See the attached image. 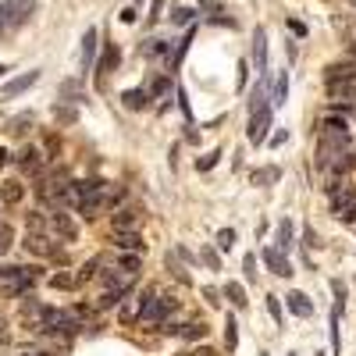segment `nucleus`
<instances>
[{
	"label": "nucleus",
	"instance_id": "72a5a7b5",
	"mask_svg": "<svg viewBox=\"0 0 356 356\" xmlns=\"http://www.w3.org/2000/svg\"><path fill=\"white\" fill-rule=\"evenodd\" d=\"M164 50H168L164 40H146V43H143V54H146V57H161Z\"/></svg>",
	"mask_w": 356,
	"mask_h": 356
},
{
	"label": "nucleus",
	"instance_id": "6e6552de",
	"mask_svg": "<svg viewBox=\"0 0 356 356\" xmlns=\"http://www.w3.org/2000/svg\"><path fill=\"white\" fill-rule=\"evenodd\" d=\"M50 232H54V235H61V239H68V243L79 239V225H75L65 211H54V214H50Z\"/></svg>",
	"mask_w": 356,
	"mask_h": 356
},
{
	"label": "nucleus",
	"instance_id": "2f4dec72",
	"mask_svg": "<svg viewBox=\"0 0 356 356\" xmlns=\"http://www.w3.org/2000/svg\"><path fill=\"white\" fill-rule=\"evenodd\" d=\"M11 243H15V232H11V225L0 221V257H4V253L11 250Z\"/></svg>",
	"mask_w": 356,
	"mask_h": 356
},
{
	"label": "nucleus",
	"instance_id": "2eb2a0df",
	"mask_svg": "<svg viewBox=\"0 0 356 356\" xmlns=\"http://www.w3.org/2000/svg\"><path fill=\"white\" fill-rule=\"evenodd\" d=\"M324 82L335 86V82H356V65L346 61V65H332L328 72H324Z\"/></svg>",
	"mask_w": 356,
	"mask_h": 356
},
{
	"label": "nucleus",
	"instance_id": "dca6fc26",
	"mask_svg": "<svg viewBox=\"0 0 356 356\" xmlns=\"http://www.w3.org/2000/svg\"><path fill=\"white\" fill-rule=\"evenodd\" d=\"M328 93H332V100H339L342 107H353V104H356V82H335V86H328Z\"/></svg>",
	"mask_w": 356,
	"mask_h": 356
},
{
	"label": "nucleus",
	"instance_id": "13d9d810",
	"mask_svg": "<svg viewBox=\"0 0 356 356\" xmlns=\"http://www.w3.org/2000/svg\"><path fill=\"white\" fill-rule=\"evenodd\" d=\"M289 356H296V353H289Z\"/></svg>",
	"mask_w": 356,
	"mask_h": 356
},
{
	"label": "nucleus",
	"instance_id": "7ed1b4c3",
	"mask_svg": "<svg viewBox=\"0 0 356 356\" xmlns=\"http://www.w3.org/2000/svg\"><path fill=\"white\" fill-rule=\"evenodd\" d=\"M40 328L50 332V335H75V332L82 328V321H79L75 314H68V310L43 307V314H40Z\"/></svg>",
	"mask_w": 356,
	"mask_h": 356
},
{
	"label": "nucleus",
	"instance_id": "cd10ccee",
	"mask_svg": "<svg viewBox=\"0 0 356 356\" xmlns=\"http://www.w3.org/2000/svg\"><path fill=\"white\" fill-rule=\"evenodd\" d=\"M289 100V72H278L275 79V100L271 104H285Z\"/></svg>",
	"mask_w": 356,
	"mask_h": 356
},
{
	"label": "nucleus",
	"instance_id": "5701e85b",
	"mask_svg": "<svg viewBox=\"0 0 356 356\" xmlns=\"http://www.w3.org/2000/svg\"><path fill=\"white\" fill-rule=\"evenodd\" d=\"M146 100H150V93H146V89H129V93H122V104H125L129 111H143Z\"/></svg>",
	"mask_w": 356,
	"mask_h": 356
},
{
	"label": "nucleus",
	"instance_id": "473e14b6",
	"mask_svg": "<svg viewBox=\"0 0 356 356\" xmlns=\"http://www.w3.org/2000/svg\"><path fill=\"white\" fill-rule=\"evenodd\" d=\"M243 275H246V282H257V278H260V271H257V257H253V253L243 257Z\"/></svg>",
	"mask_w": 356,
	"mask_h": 356
},
{
	"label": "nucleus",
	"instance_id": "9b49d317",
	"mask_svg": "<svg viewBox=\"0 0 356 356\" xmlns=\"http://www.w3.org/2000/svg\"><path fill=\"white\" fill-rule=\"evenodd\" d=\"M97 47H100V33H97V29H86V36H82V72L93 68V61H97Z\"/></svg>",
	"mask_w": 356,
	"mask_h": 356
},
{
	"label": "nucleus",
	"instance_id": "bb28decb",
	"mask_svg": "<svg viewBox=\"0 0 356 356\" xmlns=\"http://www.w3.org/2000/svg\"><path fill=\"white\" fill-rule=\"evenodd\" d=\"M125 296H129V289H107V292L100 296V310H107V307H118V303H125Z\"/></svg>",
	"mask_w": 356,
	"mask_h": 356
},
{
	"label": "nucleus",
	"instance_id": "4be33fe9",
	"mask_svg": "<svg viewBox=\"0 0 356 356\" xmlns=\"http://www.w3.org/2000/svg\"><path fill=\"white\" fill-rule=\"evenodd\" d=\"M225 296L235 303V310H246V307H250V300H246V289H243L239 282H228V285H225Z\"/></svg>",
	"mask_w": 356,
	"mask_h": 356
},
{
	"label": "nucleus",
	"instance_id": "5fc2aeb1",
	"mask_svg": "<svg viewBox=\"0 0 356 356\" xmlns=\"http://www.w3.org/2000/svg\"><path fill=\"white\" fill-rule=\"evenodd\" d=\"M4 72H8V68H4V65H0V75H4Z\"/></svg>",
	"mask_w": 356,
	"mask_h": 356
},
{
	"label": "nucleus",
	"instance_id": "39448f33",
	"mask_svg": "<svg viewBox=\"0 0 356 356\" xmlns=\"http://www.w3.org/2000/svg\"><path fill=\"white\" fill-rule=\"evenodd\" d=\"M267 132H271V107H264V111H253L250 114V129H246V136H250V143H264L267 139Z\"/></svg>",
	"mask_w": 356,
	"mask_h": 356
},
{
	"label": "nucleus",
	"instance_id": "a19ab883",
	"mask_svg": "<svg viewBox=\"0 0 356 356\" xmlns=\"http://www.w3.org/2000/svg\"><path fill=\"white\" fill-rule=\"evenodd\" d=\"M171 22H175V25H189V22H193V11H189V8H175V11H171Z\"/></svg>",
	"mask_w": 356,
	"mask_h": 356
},
{
	"label": "nucleus",
	"instance_id": "4d7b16f0",
	"mask_svg": "<svg viewBox=\"0 0 356 356\" xmlns=\"http://www.w3.org/2000/svg\"><path fill=\"white\" fill-rule=\"evenodd\" d=\"M260 356H267V353H260Z\"/></svg>",
	"mask_w": 356,
	"mask_h": 356
},
{
	"label": "nucleus",
	"instance_id": "09e8293b",
	"mask_svg": "<svg viewBox=\"0 0 356 356\" xmlns=\"http://www.w3.org/2000/svg\"><path fill=\"white\" fill-rule=\"evenodd\" d=\"M289 29H292L296 36H307V25H303V22H296V18H289Z\"/></svg>",
	"mask_w": 356,
	"mask_h": 356
},
{
	"label": "nucleus",
	"instance_id": "de8ad7c7",
	"mask_svg": "<svg viewBox=\"0 0 356 356\" xmlns=\"http://www.w3.org/2000/svg\"><path fill=\"white\" fill-rule=\"evenodd\" d=\"M203 300L211 303V307H218V303H221V292H218V289H203Z\"/></svg>",
	"mask_w": 356,
	"mask_h": 356
},
{
	"label": "nucleus",
	"instance_id": "0eeeda50",
	"mask_svg": "<svg viewBox=\"0 0 356 356\" xmlns=\"http://www.w3.org/2000/svg\"><path fill=\"white\" fill-rule=\"evenodd\" d=\"M139 225H143L139 207H118L114 211V232H139Z\"/></svg>",
	"mask_w": 356,
	"mask_h": 356
},
{
	"label": "nucleus",
	"instance_id": "4c0bfd02",
	"mask_svg": "<svg viewBox=\"0 0 356 356\" xmlns=\"http://www.w3.org/2000/svg\"><path fill=\"white\" fill-rule=\"evenodd\" d=\"M200 11L203 15H221L225 11V0H200Z\"/></svg>",
	"mask_w": 356,
	"mask_h": 356
},
{
	"label": "nucleus",
	"instance_id": "bf43d9fd",
	"mask_svg": "<svg viewBox=\"0 0 356 356\" xmlns=\"http://www.w3.org/2000/svg\"><path fill=\"white\" fill-rule=\"evenodd\" d=\"M317 356H321V353H317Z\"/></svg>",
	"mask_w": 356,
	"mask_h": 356
},
{
	"label": "nucleus",
	"instance_id": "ea45409f",
	"mask_svg": "<svg viewBox=\"0 0 356 356\" xmlns=\"http://www.w3.org/2000/svg\"><path fill=\"white\" fill-rule=\"evenodd\" d=\"M50 285H54V289H75V285H79V278H72V275H54V278H50Z\"/></svg>",
	"mask_w": 356,
	"mask_h": 356
},
{
	"label": "nucleus",
	"instance_id": "c85d7f7f",
	"mask_svg": "<svg viewBox=\"0 0 356 356\" xmlns=\"http://www.w3.org/2000/svg\"><path fill=\"white\" fill-rule=\"evenodd\" d=\"M225 339H228V349L239 346V324H235V314L225 317Z\"/></svg>",
	"mask_w": 356,
	"mask_h": 356
},
{
	"label": "nucleus",
	"instance_id": "b1692460",
	"mask_svg": "<svg viewBox=\"0 0 356 356\" xmlns=\"http://www.w3.org/2000/svg\"><path fill=\"white\" fill-rule=\"evenodd\" d=\"M178 335L189 339V342H200V339H207V324H203V321H189V324H182V328H178Z\"/></svg>",
	"mask_w": 356,
	"mask_h": 356
},
{
	"label": "nucleus",
	"instance_id": "7c9ffc66",
	"mask_svg": "<svg viewBox=\"0 0 356 356\" xmlns=\"http://www.w3.org/2000/svg\"><path fill=\"white\" fill-rule=\"evenodd\" d=\"M321 132H349V122H342V118H324Z\"/></svg>",
	"mask_w": 356,
	"mask_h": 356
},
{
	"label": "nucleus",
	"instance_id": "ddd939ff",
	"mask_svg": "<svg viewBox=\"0 0 356 356\" xmlns=\"http://www.w3.org/2000/svg\"><path fill=\"white\" fill-rule=\"evenodd\" d=\"M18 168H22L25 175H43V154L33 150V146H25V150L18 154Z\"/></svg>",
	"mask_w": 356,
	"mask_h": 356
},
{
	"label": "nucleus",
	"instance_id": "c756f323",
	"mask_svg": "<svg viewBox=\"0 0 356 356\" xmlns=\"http://www.w3.org/2000/svg\"><path fill=\"white\" fill-rule=\"evenodd\" d=\"M289 246H292V221H282L278 225V250L285 253Z\"/></svg>",
	"mask_w": 356,
	"mask_h": 356
},
{
	"label": "nucleus",
	"instance_id": "8fccbe9b",
	"mask_svg": "<svg viewBox=\"0 0 356 356\" xmlns=\"http://www.w3.org/2000/svg\"><path fill=\"white\" fill-rule=\"evenodd\" d=\"M161 11H164V0H154V4H150V22H157Z\"/></svg>",
	"mask_w": 356,
	"mask_h": 356
},
{
	"label": "nucleus",
	"instance_id": "864d4df0",
	"mask_svg": "<svg viewBox=\"0 0 356 356\" xmlns=\"http://www.w3.org/2000/svg\"><path fill=\"white\" fill-rule=\"evenodd\" d=\"M349 54H353V65H356V43H353V47H349Z\"/></svg>",
	"mask_w": 356,
	"mask_h": 356
},
{
	"label": "nucleus",
	"instance_id": "f8f14e48",
	"mask_svg": "<svg viewBox=\"0 0 356 356\" xmlns=\"http://www.w3.org/2000/svg\"><path fill=\"white\" fill-rule=\"evenodd\" d=\"M25 250L36 253V257H54L57 253V246H50V239H47V232H29L25 235Z\"/></svg>",
	"mask_w": 356,
	"mask_h": 356
},
{
	"label": "nucleus",
	"instance_id": "c03bdc74",
	"mask_svg": "<svg viewBox=\"0 0 356 356\" xmlns=\"http://www.w3.org/2000/svg\"><path fill=\"white\" fill-rule=\"evenodd\" d=\"M303 246H307V250H317V246H321V243H317V232H314L310 225L303 228Z\"/></svg>",
	"mask_w": 356,
	"mask_h": 356
},
{
	"label": "nucleus",
	"instance_id": "603ef678",
	"mask_svg": "<svg viewBox=\"0 0 356 356\" xmlns=\"http://www.w3.org/2000/svg\"><path fill=\"white\" fill-rule=\"evenodd\" d=\"M8 157H11L8 150H0V168H4V164H8Z\"/></svg>",
	"mask_w": 356,
	"mask_h": 356
},
{
	"label": "nucleus",
	"instance_id": "e433bc0d",
	"mask_svg": "<svg viewBox=\"0 0 356 356\" xmlns=\"http://www.w3.org/2000/svg\"><path fill=\"white\" fill-rule=\"evenodd\" d=\"M122 271L136 278V271H139V253H125V257H122Z\"/></svg>",
	"mask_w": 356,
	"mask_h": 356
},
{
	"label": "nucleus",
	"instance_id": "412c9836",
	"mask_svg": "<svg viewBox=\"0 0 356 356\" xmlns=\"http://www.w3.org/2000/svg\"><path fill=\"white\" fill-rule=\"evenodd\" d=\"M267 100H271V97H267V82L260 79V82L253 86V93H250V114H253V111H264V107H271Z\"/></svg>",
	"mask_w": 356,
	"mask_h": 356
},
{
	"label": "nucleus",
	"instance_id": "20e7f679",
	"mask_svg": "<svg viewBox=\"0 0 356 356\" xmlns=\"http://www.w3.org/2000/svg\"><path fill=\"white\" fill-rule=\"evenodd\" d=\"M346 150H353L349 132H321V143H317V168H321L324 161L346 154Z\"/></svg>",
	"mask_w": 356,
	"mask_h": 356
},
{
	"label": "nucleus",
	"instance_id": "49530a36",
	"mask_svg": "<svg viewBox=\"0 0 356 356\" xmlns=\"http://www.w3.org/2000/svg\"><path fill=\"white\" fill-rule=\"evenodd\" d=\"M61 97H72V100H82V93H79V82H65V86H61Z\"/></svg>",
	"mask_w": 356,
	"mask_h": 356
},
{
	"label": "nucleus",
	"instance_id": "393cba45",
	"mask_svg": "<svg viewBox=\"0 0 356 356\" xmlns=\"http://www.w3.org/2000/svg\"><path fill=\"white\" fill-rule=\"evenodd\" d=\"M118 61H122L118 47H107V50H104V57H100V65H97V72H100V75H111V72L118 68Z\"/></svg>",
	"mask_w": 356,
	"mask_h": 356
},
{
	"label": "nucleus",
	"instance_id": "423d86ee",
	"mask_svg": "<svg viewBox=\"0 0 356 356\" xmlns=\"http://www.w3.org/2000/svg\"><path fill=\"white\" fill-rule=\"evenodd\" d=\"M40 82V72H25V75H18V79H11V82H4V89H0V100H15V97H22L25 89H33Z\"/></svg>",
	"mask_w": 356,
	"mask_h": 356
},
{
	"label": "nucleus",
	"instance_id": "3c124183",
	"mask_svg": "<svg viewBox=\"0 0 356 356\" xmlns=\"http://www.w3.org/2000/svg\"><path fill=\"white\" fill-rule=\"evenodd\" d=\"M122 22H136V8H125L122 11Z\"/></svg>",
	"mask_w": 356,
	"mask_h": 356
},
{
	"label": "nucleus",
	"instance_id": "37998d69",
	"mask_svg": "<svg viewBox=\"0 0 356 356\" xmlns=\"http://www.w3.org/2000/svg\"><path fill=\"white\" fill-rule=\"evenodd\" d=\"M54 118H57V122H68V125H72V122H75V111H72V107H54Z\"/></svg>",
	"mask_w": 356,
	"mask_h": 356
},
{
	"label": "nucleus",
	"instance_id": "f704fd0d",
	"mask_svg": "<svg viewBox=\"0 0 356 356\" xmlns=\"http://www.w3.org/2000/svg\"><path fill=\"white\" fill-rule=\"evenodd\" d=\"M203 264L211 267V271H221V257H218L214 246H203Z\"/></svg>",
	"mask_w": 356,
	"mask_h": 356
},
{
	"label": "nucleus",
	"instance_id": "c9c22d12",
	"mask_svg": "<svg viewBox=\"0 0 356 356\" xmlns=\"http://www.w3.org/2000/svg\"><path fill=\"white\" fill-rule=\"evenodd\" d=\"M235 246V228H221L218 232V250H232Z\"/></svg>",
	"mask_w": 356,
	"mask_h": 356
},
{
	"label": "nucleus",
	"instance_id": "58836bf2",
	"mask_svg": "<svg viewBox=\"0 0 356 356\" xmlns=\"http://www.w3.org/2000/svg\"><path fill=\"white\" fill-rule=\"evenodd\" d=\"M97 267H100V260H97V257H93V260H86V264H82V271H79V282H89V278L97 275Z\"/></svg>",
	"mask_w": 356,
	"mask_h": 356
},
{
	"label": "nucleus",
	"instance_id": "a18cd8bd",
	"mask_svg": "<svg viewBox=\"0 0 356 356\" xmlns=\"http://www.w3.org/2000/svg\"><path fill=\"white\" fill-rule=\"evenodd\" d=\"M267 310H271L275 324H282V307H278V296H267Z\"/></svg>",
	"mask_w": 356,
	"mask_h": 356
},
{
	"label": "nucleus",
	"instance_id": "a211bd4d",
	"mask_svg": "<svg viewBox=\"0 0 356 356\" xmlns=\"http://www.w3.org/2000/svg\"><path fill=\"white\" fill-rule=\"evenodd\" d=\"M114 246L125 253H139L143 250V235L139 232H114Z\"/></svg>",
	"mask_w": 356,
	"mask_h": 356
},
{
	"label": "nucleus",
	"instance_id": "a878e982",
	"mask_svg": "<svg viewBox=\"0 0 356 356\" xmlns=\"http://www.w3.org/2000/svg\"><path fill=\"white\" fill-rule=\"evenodd\" d=\"M22 196H25V189H22V182H4V186H0V200H4V203H22Z\"/></svg>",
	"mask_w": 356,
	"mask_h": 356
},
{
	"label": "nucleus",
	"instance_id": "f3484780",
	"mask_svg": "<svg viewBox=\"0 0 356 356\" xmlns=\"http://www.w3.org/2000/svg\"><path fill=\"white\" fill-rule=\"evenodd\" d=\"M253 65H257L260 72H267V36H264L260 25L253 29Z\"/></svg>",
	"mask_w": 356,
	"mask_h": 356
},
{
	"label": "nucleus",
	"instance_id": "1a4fd4ad",
	"mask_svg": "<svg viewBox=\"0 0 356 356\" xmlns=\"http://www.w3.org/2000/svg\"><path fill=\"white\" fill-rule=\"evenodd\" d=\"M353 168H356V154L346 150V154H339V157H332V161H324L317 171H324L328 178H339V175H346V171H353Z\"/></svg>",
	"mask_w": 356,
	"mask_h": 356
},
{
	"label": "nucleus",
	"instance_id": "f257e3e1",
	"mask_svg": "<svg viewBox=\"0 0 356 356\" xmlns=\"http://www.w3.org/2000/svg\"><path fill=\"white\" fill-rule=\"evenodd\" d=\"M0 282L8 285L11 296H25L29 289H36L40 282V267H0Z\"/></svg>",
	"mask_w": 356,
	"mask_h": 356
},
{
	"label": "nucleus",
	"instance_id": "9d476101",
	"mask_svg": "<svg viewBox=\"0 0 356 356\" xmlns=\"http://www.w3.org/2000/svg\"><path fill=\"white\" fill-rule=\"evenodd\" d=\"M264 264L271 267L278 278H289V275H292V264H289V257H285L278 246H267V250H264Z\"/></svg>",
	"mask_w": 356,
	"mask_h": 356
},
{
	"label": "nucleus",
	"instance_id": "4468645a",
	"mask_svg": "<svg viewBox=\"0 0 356 356\" xmlns=\"http://www.w3.org/2000/svg\"><path fill=\"white\" fill-rule=\"evenodd\" d=\"M285 303H289L292 317H310V314H314V303H310V296H307V292H289V296H285Z\"/></svg>",
	"mask_w": 356,
	"mask_h": 356
},
{
	"label": "nucleus",
	"instance_id": "6ab92c4d",
	"mask_svg": "<svg viewBox=\"0 0 356 356\" xmlns=\"http://www.w3.org/2000/svg\"><path fill=\"white\" fill-rule=\"evenodd\" d=\"M33 125H36V118L29 114V111H25V114H15L11 122H8V136H15V139H18V136H25Z\"/></svg>",
	"mask_w": 356,
	"mask_h": 356
},
{
	"label": "nucleus",
	"instance_id": "6e6d98bb",
	"mask_svg": "<svg viewBox=\"0 0 356 356\" xmlns=\"http://www.w3.org/2000/svg\"><path fill=\"white\" fill-rule=\"evenodd\" d=\"M349 4H356V0H349Z\"/></svg>",
	"mask_w": 356,
	"mask_h": 356
},
{
	"label": "nucleus",
	"instance_id": "79ce46f5",
	"mask_svg": "<svg viewBox=\"0 0 356 356\" xmlns=\"http://www.w3.org/2000/svg\"><path fill=\"white\" fill-rule=\"evenodd\" d=\"M218 157H221V150H211L207 157H200V161H196V168H200V171H211V168L218 164Z\"/></svg>",
	"mask_w": 356,
	"mask_h": 356
},
{
	"label": "nucleus",
	"instance_id": "f03ea898",
	"mask_svg": "<svg viewBox=\"0 0 356 356\" xmlns=\"http://www.w3.org/2000/svg\"><path fill=\"white\" fill-rule=\"evenodd\" d=\"M33 11H36V0H4V4H0V36L25 25L33 18Z\"/></svg>",
	"mask_w": 356,
	"mask_h": 356
},
{
	"label": "nucleus",
	"instance_id": "aec40b11",
	"mask_svg": "<svg viewBox=\"0 0 356 356\" xmlns=\"http://www.w3.org/2000/svg\"><path fill=\"white\" fill-rule=\"evenodd\" d=\"M278 178H282V168L267 164V168H257V171H253V186H275Z\"/></svg>",
	"mask_w": 356,
	"mask_h": 356
}]
</instances>
